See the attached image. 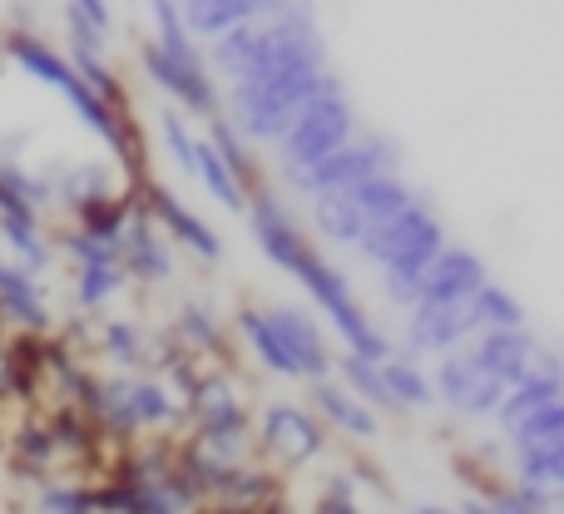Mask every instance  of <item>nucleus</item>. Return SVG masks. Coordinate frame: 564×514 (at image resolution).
Listing matches in <instances>:
<instances>
[{"mask_svg": "<svg viewBox=\"0 0 564 514\" xmlns=\"http://www.w3.org/2000/svg\"><path fill=\"white\" fill-rule=\"evenodd\" d=\"M75 6L85 10V15L95 20L99 30H109V25H115V15H109V0H75Z\"/></svg>", "mask_w": 564, "mask_h": 514, "instance_id": "obj_42", "label": "nucleus"}, {"mask_svg": "<svg viewBox=\"0 0 564 514\" xmlns=\"http://www.w3.org/2000/svg\"><path fill=\"white\" fill-rule=\"evenodd\" d=\"M273 495H282V475L253 456V460L228 466L224 475L214 480L204 505H214V510H278Z\"/></svg>", "mask_w": 564, "mask_h": 514, "instance_id": "obj_16", "label": "nucleus"}, {"mask_svg": "<svg viewBox=\"0 0 564 514\" xmlns=\"http://www.w3.org/2000/svg\"><path fill=\"white\" fill-rule=\"evenodd\" d=\"M0 321L15 331H35V337H45L55 327L45 287H40V272L20 267L10 253H0Z\"/></svg>", "mask_w": 564, "mask_h": 514, "instance_id": "obj_14", "label": "nucleus"}, {"mask_svg": "<svg viewBox=\"0 0 564 514\" xmlns=\"http://www.w3.org/2000/svg\"><path fill=\"white\" fill-rule=\"evenodd\" d=\"M406 317V357H441V351L466 347L480 331L476 307L466 302H411Z\"/></svg>", "mask_w": 564, "mask_h": 514, "instance_id": "obj_8", "label": "nucleus"}, {"mask_svg": "<svg viewBox=\"0 0 564 514\" xmlns=\"http://www.w3.org/2000/svg\"><path fill=\"white\" fill-rule=\"evenodd\" d=\"M357 134V109H351V99L341 95L337 75L322 79V89L307 99V105L292 114V124L282 129L278 139V164L282 168H302L312 164V158L332 154L337 144H347V139Z\"/></svg>", "mask_w": 564, "mask_h": 514, "instance_id": "obj_3", "label": "nucleus"}, {"mask_svg": "<svg viewBox=\"0 0 564 514\" xmlns=\"http://www.w3.org/2000/svg\"><path fill=\"white\" fill-rule=\"evenodd\" d=\"M159 144H164V154L174 158V168H178V174H188V178H194V134H188L184 114H178L174 105H164V109H159Z\"/></svg>", "mask_w": 564, "mask_h": 514, "instance_id": "obj_37", "label": "nucleus"}, {"mask_svg": "<svg viewBox=\"0 0 564 514\" xmlns=\"http://www.w3.org/2000/svg\"><path fill=\"white\" fill-rule=\"evenodd\" d=\"M243 214H248V223H253V238L268 253V262L307 287V297L327 311V327L347 341V351H361V357H371V361L391 357V337H381L377 321L367 317V307L351 297V282L307 243V233H302L297 218L288 214V204L278 198V188H268L263 178H258V184L248 188Z\"/></svg>", "mask_w": 564, "mask_h": 514, "instance_id": "obj_1", "label": "nucleus"}, {"mask_svg": "<svg viewBox=\"0 0 564 514\" xmlns=\"http://www.w3.org/2000/svg\"><path fill=\"white\" fill-rule=\"evenodd\" d=\"M69 65H75L79 85H85V89H95V95L105 99V105L124 109V79H119L115 69L105 65V50H89V45H69Z\"/></svg>", "mask_w": 564, "mask_h": 514, "instance_id": "obj_33", "label": "nucleus"}, {"mask_svg": "<svg viewBox=\"0 0 564 514\" xmlns=\"http://www.w3.org/2000/svg\"><path fill=\"white\" fill-rule=\"evenodd\" d=\"M234 331H238V341H243V347L253 351V361L268 371V376L302 381L297 361H292V357H288V347L278 341V331H273V321H268V311H263V307H238Z\"/></svg>", "mask_w": 564, "mask_h": 514, "instance_id": "obj_18", "label": "nucleus"}, {"mask_svg": "<svg viewBox=\"0 0 564 514\" xmlns=\"http://www.w3.org/2000/svg\"><path fill=\"white\" fill-rule=\"evenodd\" d=\"M194 178L208 188V198H214L218 208H228V214H243L248 208V188L234 178V168L218 158V149L208 144V139H194Z\"/></svg>", "mask_w": 564, "mask_h": 514, "instance_id": "obj_25", "label": "nucleus"}, {"mask_svg": "<svg viewBox=\"0 0 564 514\" xmlns=\"http://www.w3.org/2000/svg\"><path fill=\"white\" fill-rule=\"evenodd\" d=\"M510 446H535V440H564V396L560 401H545V406L525 411L516 426L506 430Z\"/></svg>", "mask_w": 564, "mask_h": 514, "instance_id": "obj_35", "label": "nucleus"}, {"mask_svg": "<svg viewBox=\"0 0 564 514\" xmlns=\"http://www.w3.org/2000/svg\"><path fill=\"white\" fill-rule=\"evenodd\" d=\"M332 371H337V381L351 391V396H361L377 416H391L397 411V401H391L387 381H381V361L361 357V351H341V357H332Z\"/></svg>", "mask_w": 564, "mask_h": 514, "instance_id": "obj_24", "label": "nucleus"}, {"mask_svg": "<svg viewBox=\"0 0 564 514\" xmlns=\"http://www.w3.org/2000/svg\"><path fill=\"white\" fill-rule=\"evenodd\" d=\"M470 307H476L480 327H525V307H520V297L516 292H506L500 282H490V277L476 287Z\"/></svg>", "mask_w": 564, "mask_h": 514, "instance_id": "obj_34", "label": "nucleus"}, {"mask_svg": "<svg viewBox=\"0 0 564 514\" xmlns=\"http://www.w3.org/2000/svg\"><path fill=\"white\" fill-rule=\"evenodd\" d=\"M35 510L50 514H95V485H79V480H40L35 490Z\"/></svg>", "mask_w": 564, "mask_h": 514, "instance_id": "obj_36", "label": "nucleus"}, {"mask_svg": "<svg viewBox=\"0 0 564 514\" xmlns=\"http://www.w3.org/2000/svg\"><path fill=\"white\" fill-rule=\"evenodd\" d=\"M312 411H317L322 426L341 430V436H351V440H377L381 436L377 411H371L361 396H351L332 371L327 376H312Z\"/></svg>", "mask_w": 564, "mask_h": 514, "instance_id": "obj_17", "label": "nucleus"}, {"mask_svg": "<svg viewBox=\"0 0 564 514\" xmlns=\"http://www.w3.org/2000/svg\"><path fill=\"white\" fill-rule=\"evenodd\" d=\"M0 55L10 59V65L20 69V75H30L35 85H45V89H55L59 99H69L79 89V75H75V65H69L65 55H59L50 40H40L35 30H25V25H10V30H0Z\"/></svg>", "mask_w": 564, "mask_h": 514, "instance_id": "obj_12", "label": "nucleus"}, {"mask_svg": "<svg viewBox=\"0 0 564 514\" xmlns=\"http://www.w3.org/2000/svg\"><path fill=\"white\" fill-rule=\"evenodd\" d=\"M253 456L263 466H273L278 475L282 470L317 466L327 456V426L317 420V411L292 406V401H273L253 420Z\"/></svg>", "mask_w": 564, "mask_h": 514, "instance_id": "obj_5", "label": "nucleus"}, {"mask_svg": "<svg viewBox=\"0 0 564 514\" xmlns=\"http://www.w3.org/2000/svg\"><path fill=\"white\" fill-rule=\"evenodd\" d=\"M312 204V233L322 238V243H332V248H357L361 243V233H367V218L351 208V198L341 194H317V198H307Z\"/></svg>", "mask_w": 564, "mask_h": 514, "instance_id": "obj_22", "label": "nucleus"}, {"mask_svg": "<svg viewBox=\"0 0 564 514\" xmlns=\"http://www.w3.org/2000/svg\"><path fill=\"white\" fill-rule=\"evenodd\" d=\"M139 184V198H144V208H149V218L159 223V233L169 238V243H178V248H188L198 262H224V238L214 233V228L204 223V218L194 214V208H184V198L178 194H169L164 184H154V178H134Z\"/></svg>", "mask_w": 564, "mask_h": 514, "instance_id": "obj_9", "label": "nucleus"}, {"mask_svg": "<svg viewBox=\"0 0 564 514\" xmlns=\"http://www.w3.org/2000/svg\"><path fill=\"white\" fill-rule=\"evenodd\" d=\"M238 6H248V10H253V15H258V10H263V0H238Z\"/></svg>", "mask_w": 564, "mask_h": 514, "instance_id": "obj_43", "label": "nucleus"}, {"mask_svg": "<svg viewBox=\"0 0 564 514\" xmlns=\"http://www.w3.org/2000/svg\"><path fill=\"white\" fill-rule=\"evenodd\" d=\"M381 381H387L397 411H431V406H436L431 371H421V361L406 357V351H391V357H381Z\"/></svg>", "mask_w": 564, "mask_h": 514, "instance_id": "obj_23", "label": "nucleus"}, {"mask_svg": "<svg viewBox=\"0 0 564 514\" xmlns=\"http://www.w3.org/2000/svg\"><path fill=\"white\" fill-rule=\"evenodd\" d=\"M263 311H268V321H273L278 341L288 347V357L297 361L302 381L327 376V371H332V347H327L322 321L312 317L307 307H292V302H273V307H263Z\"/></svg>", "mask_w": 564, "mask_h": 514, "instance_id": "obj_13", "label": "nucleus"}, {"mask_svg": "<svg viewBox=\"0 0 564 514\" xmlns=\"http://www.w3.org/2000/svg\"><path fill=\"white\" fill-rule=\"evenodd\" d=\"M317 510H327V514H357V510H361V500H357V480H351V475H327V480H322V500H317Z\"/></svg>", "mask_w": 564, "mask_h": 514, "instance_id": "obj_40", "label": "nucleus"}, {"mask_svg": "<svg viewBox=\"0 0 564 514\" xmlns=\"http://www.w3.org/2000/svg\"><path fill=\"white\" fill-rule=\"evenodd\" d=\"M431 391H436V406H451L456 416H466V420H486V416H496L500 391L506 386H500L496 376H486V371L470 361L466 347H456V351H441L436 357Z\"/></svg>", "mask_w": 564, "mask_h": 514, "instance_id": "obj_7", "label": "nucleus"}, {"mask_svg": "<svg viewBox=\"0 0 564 514\" xmlns=\"http://www.w3.org/2000/svg\"><path fill=\"white\" fill-rule=\"evenodd\" d=\"M139 65H144V75L154 79L159 95H169L178 109H188V114L214 119L218 109H224V95H218V85H214V75H208L204 59L164 55L154 40H144V45H139Z\"/></svg>", "mask_w": 564, "mask_h": 514, "instance_id": "obj_6", "label": "nucleus"}, {"mask_svg": "<svg viewBox=\"0 0 564 514\" xmlns=\"http://www.w3.org/2000/svg\"><path fill=\"white\" fill-rule=\"evenodd\" d=\"M341 194H347V198H351V208H357V214L367 218V228H371V223H381V218H391V214H401L406 204H416V188H411L406 178L397 174V168H381V174L357 178V184L341 188Z\"/></svg>", "mask_w": 564, "mask_h": 514, "instance_id": "obj_19", "label": "nucleus"}, {"mask_svg": "<svg viewBox=\"0 0 564 514\" xmlns=\"http://www.w3.org/2000/svg\"><path fill=\"white\" fill-rule=\"evenodd\" d=\"M446 248V228L431 214L426 204H406L401 214L381 218L361 233L357 253L381 272V292H387L391 307H411L416 302V277L426 272V262Z\"/></svg>", "mask_w": 564, "mask_h": 514, "instance_id": "obj_2", "label": "nucleus"}, {"mask_svg": "<svg viewBox=\"0 0 564 514\" xmlns=\"http://www.w3.org/2000/svg\"><path fill=\"white\" fill-rule=\"evenodd\" d=\"M381 168H401L397 139H387V134L357 139V134H351L347 144H337L332 154L312 158V164L282 168V184H288V194H297V198H317V194H337V188H351L357 178L381 174Z\"/></svg>", "mask_w": 564, "mask_h": 514, "instance_id": "obj_4", "label": "nucleus"}, {"mask_svg": "<svg viewBox=\"0 0 564 514\" xmlns=\"http://www.w3.org/2000/svg\"><path fill=\"white\" fill-rule=\"evenodd\" d=\"M486 258L470 253V248H441L426 262V272L416 277V302H466L476 297V287L486 282Z\"/></svg>", "mask_w": 564, "mask_h": 514, "instance_id": "obj_15", "label": "nucleus"}, {"mask_svg": "<svg viewBox=\"0 0 564 514\" xmlns=\"http://www.w3.org/2000/svg\"><path fill=\"white\" fill-rule=\"evenodd\" d=\"M115 253H119V267H124V277H134V282H169L174 277V258H169V243H164V233H159V223L149 218V208H144V198H139V188H134V198H129V214H124V223H119V238H115Z\"/></svg>", "mask_w": 564, "mask_h": 514, "instance_id": "obj_10", "label": "nucleus"}, {"mask_svg": "<svg viewBox=\"0 0 564 514\" xmlns=\"http://www.w3.org/2000/svg\"><path fill=\"white\" fill-rule=\"evenodd\" d=\"M55 248L65 253L75 267H95V262H119V253H115V243H105V238H95V233H85V228H75L69 223L65 233L55 238Z\"/></svg>", "mask_w": 564, "mask_h": 514, "instance_id": "obj_39", "label": "nucleus"}, {"mask_svg": "<svg viewBox=\"0 0 564 514\" xmlns=\"http://www.w3.org/2000/svg\"><path fill=\"white\" fill-rule=\"evenodd\" d=\"M516 480L540 490H564V440H535V446H516Z\"/></svg>", "mask_w": 564, "mask_h": 514, "instance_id": "obj_29", "label": "nucleus"}, {"mask_svg": "<svg viewBox=\"0 0 564 514\" xmlns=\"http://www.w3.org/2000/svg\"><path fill=\"white\" fill-rule=\"evenodd\" d=\"M204 139H208V144H214V149H218V158H224V164L234 168V178H238V184H243V188H253L258 178H263V174H258L253 144H248V139L238 134L234 124H228V119H224V109H218V114L208 119V134H204Z\"/></svg>", "mask_w": 564, "mask_h": 514, "instance_id": "obj_31", "label": "nucleus"}, {"mask_svg": "<svg viewBox=\"0 0 564 514\" xmlns=\"http://www.w3.org/2000/svg\"><path fill=\"white\" fill-rule=\"evenodd\" d=\"M486 510H496V514H550L555 510V490H540V485H525V480H520L516 490H490Z\"/></svg>", "mask_w": 564, "mask_h": 514, "instance_id": "obj_38", "label": "nucleus"}, {"mask_svg": "<svg viewBox=\"0 0 564 514\" xmlns=\"http://www.w3.org/2000/svg\"><path fill=\"white\" fill-rule=\"evenodd\" d=\"M0 243L10 248V258L30 272L50 267V238H45V218H6L0 214Z\"/></svg>", "mask_w": 564, "mask_h": 514, "instance_id": "obj_27", "label": "nucleus"}, {"mask_svg": "<svg viewBox=\"0 0 564 514\" xmlns=\"http://www.w3.org/2000/svg\"><path fill=\"white\" fill-rule=\"evenodd\" d=\"M95 347H99V357H105L115 371H144L149 331L139 327V321L115 317V321H105V327L95 331Z\"/></svg>", "mask_w": 564, "mask_h": 514, "instance_id": "obj_26", "label": "nucleus"}, {"mask_svg": "<svg viewBox=\"0 0 564 514\" xmlns=\"http://www.w3.org/2000/svg\"><path fill=\"white\" fill-rule=\"evenodd\" d=\"M124 194L119 188V168L105 164V158H79V164H69L65 174H55V198L65 208H85V204H99V198H115Z\"/></svg>", "mask_w": 564, "mask_h": 514, "instance_id": "obj_21", "label": "nucleus"}, {"mask_svg": "<svg viewBox=\"0 0 564 514\" xmlns=\"http://www.w3.org/2000/svg\"><path fill=\"white\" fill-rule=\"evenodd\" d=\"M65 30H69V45H89V50H105L109 45V30H99L95 20L75 6V0L65 6Z\"/></svg>", "mask_w": 564, "mask_h": 514, "instance_id": "obj_41", "label": "nucleus"}, {"mask_svg": "<svg viewBox=\"0 0 564 514\" xmlns=\"http://www.w3.org/2000/svg\"><path fill=\"white\" fill-rule=\"evenodd\" d=\"M258 50H263V30H258V15H253V20H243V25L214 35L204 65H208L214 79H228V85H234V79H243L248 69L258 65Z\"/></svg>", "mask_w": 564, "mask_h": 514, "instance_id": "obj_20", "label": "nucleus"}, {"mask_svg": "<svg viewBox=\"0 0 564 514\" xmlns=\"http://www.w3.org/2000/svg\"><path fill=\"white\" fill-rule=\"evenodd\" d=\"M10 456L20 460V475H30V480H45L50 470L59 466L55 436H50V426H45V420H35V416H30L25 426L15 430V440H10Z\"/></svg>", "mask_w": 564, "mask_h": 514, "instance_id": "obj_30", "label": "nucleus"}, {"mask_svg": "<svg viewBox=\"0 0 564 514\" xmlns=\"http://www.w3.org/2000/svg\"><path fill=\"white\" fill-rule=\"evenodd\" d=\"M124 267L119 262H95V267H75V307L79 311H99L105 302H115L119 292H124Z\"/></svg>", "mask_w": 564, "mask_h": 514, "instance_id": "obj_32", "label": "nucleus"}, {"mask_svg": "<svg viewBox=\"0 0 564 514\" xmlns=\"http://www.w3.org/2000/svg\"><path fill=\"white\" fill-rule=\"evenodd\" d=\"M174 341L184 351H194V357H208V361H224V327H218L214 317H208V307H198V302H184L174 317Z\"/></svg>", "mask_w": 564, "mask_h": 514, "instance_id": "obj_28", "label": "nucleus"}, {"mask_svg": "<svg viewBox=\"0 0 564 514\" xmlns=\"http://www.w3.org/2000/svg\"><path fill=\"white\" fill-rule=\"evenodd\" d=\"M540 347L545 341L530 337L525 327H480L470 337V361H476L486 376H496L500 386H516V381L535 376V361H540Z\"/></svg>", "mask_w": 564, "mask_h": 514, "instance_id": "obj_11", "label": "nucleus"}]
</instances>
